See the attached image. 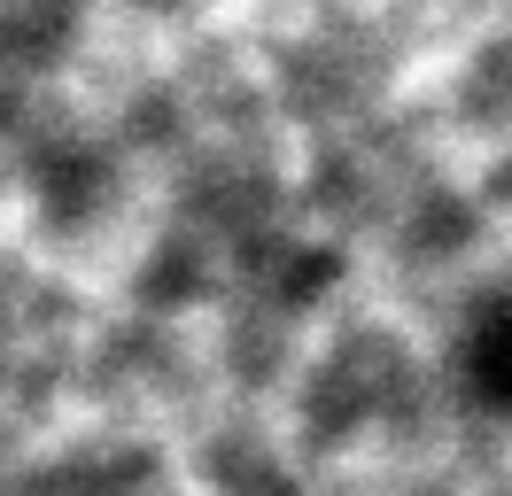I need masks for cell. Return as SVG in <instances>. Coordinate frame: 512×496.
<instances>
[{"instance_id": "1", "label": "cell", "mask_w": 512, "mask_h": 496, "mask_svg": "<svg viewBox=\"0 0 512 496\" xmlns=\"http://www.w3.org/2000/svg\"><path fill=\"white\" fill-rule=\"evenodd\" d=\"M466 372L489 403L512 411V279L474 310V334H466Z\"/></svg>"}]
</instances>
